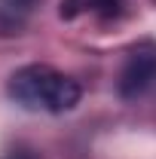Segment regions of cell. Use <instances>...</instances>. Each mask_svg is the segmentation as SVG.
<instances>
[{
    "instance_id": "6da1fadb",
    "label": "cell",
    "mask_w": 156,
    "mask_h": 159,
    "mask_svg": "<svg viewBox=\"0 0 156 159\" xmlns=\"http://www.w3.org/2000/svg\"><path fill=\"white\" fill-rule=\"evenodd\" d=\"M9 98L25 110L67 113L80 104V83L49 64H25L6 83Z\"/></svg>"
},
{
    "instance_id": "7a4b0ae2",
    "label": "cell",
    "mask_w": 156,
    "mask_h": 159,
    "mask_svg": "<svg viewBox=\"0 0 156 159\" xmlns=\"http://www.w3.org/2000/svg\"><path fill=\"white\" fill-rule=\"evenodd\" d=\"M153 80H156V52L135 49L119 74V92H122V98H138L150 89Z\"/></svg>"
},
{
    "instance_id": "3957f363",
    "label": "cell",
    "mask_w": 156,
    "mask_h": 159,
    "mask_svg": "<svg viewBox=\"0 0 156 159\" xmlns=\"http://www.w3.org/2000/svg\"><path fill=\"white\" fill-rule=\"evenodd\" d=\"M80 12H92L101 19H119L126 12V0H61V19H74Z\"/></svg>"
}]
</instances>
